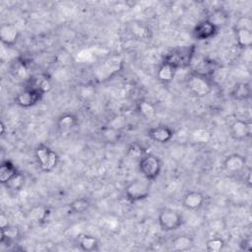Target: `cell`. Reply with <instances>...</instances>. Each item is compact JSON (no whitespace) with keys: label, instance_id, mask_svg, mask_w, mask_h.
Here are the masks:
<instances>
[{"label":"cell","instance_id":"1","mask_svg":"<svg viewBox=\"0 0 252 252\" xmlns=\"http://www.w3.org/2000/svg\"><path fill=\"white\" fill-rule=\"evenodd\" d=\"M195 44L176 46L165 53L162 58V62L170 64L177 70L185 69L191 65L195 56Z\"/></svg>","mask_w":252,"mask_h":252},{"label":"cell","instance_id":"2","mask_svg":"<svg viewBox=\"0 0 252 252\" xmlns=\"http://www.w3.org/2000/svg\"><path fill=\"white\" fill-rule=\"evenodd\" d=\"M186 87L189 93L198 98L209 95L213 91V83L210 77L198 72H191L186 79Z\"/></svg>","mask_w":252,"mask_h":252},{"label":"cell","instance_id":"3","mask_svg":"<svg viewBox=\"0 0 252 252\" xmlns=\"http://www.w3.org/2000/svg\"><path fill=\"white\" fill-rule=\"evenodd\" d=\"M151 194L150 181L144 179H134L124 188V195L129 203H137L146 200Z\"/></svg>","mask_w":252,"mask_h":252},{"label":"cell","instance_id":"4","mask_svg":"<svg viewBox=\"0 0 252 252\" xmlns=\"http://www.w3.org/2000/svg\"><path fill=\"white\" fill-rule=\"evenodd\" d=\"M34 157L39 168L44 172H51L59 161L56 152L44 144H39L35 147Z\"/></svg>","mask_w":252,"mask_h":252},{"label":"cell","instance_id":"5","mask_svg":"<svg viewBox=\"0 0 252 252\" xmlns=\"http://www.w3.org/2000/svg\"><path fill=\"white\" fill-rule=\"evenodd\" d=\"M139 170L148 181H155L161 172V161L154 154H145L139 159Z\"/></svg>","mask_w":252,"mask_h":252},{"label":"cell","instance_id":"6","mask_svg":"<svg viewBox=\"0 0 252 252\" xmlns=\"http://www.w3.org/2000/svg\"><path fill=\"white\" fill-rule=\"evenodd\" d=\"M158 223L161 230L170 232L177 230L184 223L182 215L171 208H163L158 215Z\"/></svg>","mask_w":252,"mask_h":252},{"label":"cell","instance_id":"7","mask_svg":"<svg viewBox=\"0 0 252 252\" xmlns=\"http://www.w3.org/2000/svg\"><path fill=\"white\" fill-rule=\"evenodd\" d=\"M251 21L247 18H242L234 27V35L236 44L241 49H248L252 45V30L250 27Z\"/></svg>","mask_w":252,"mask_h":252},{"label":"cell","instance_id":"8","mask_svg":"<svg viewBox=\"0 0 252 252\" xmlns=\"http://www.w3.org/2000/svg\"><path fill=\"white\" fill-rule=\"evenodd\" d=\"M44 94L36 89L26 87L15 96V103L23 108H30L36 105L43 97Z\"/></svg>","mask_w":252,"mask_h":252},{"label":"cell","instance_id":"9","mask_svg":"<svg viewBox=\"0 0 252 252\" xmlns=\"http://www.w3.org/2000/svg\"><path fill=\"white\" fill-rule=\"evenodd\" d=\"M220 29L208 19L198 22L192 30V36L198 41H205L214 38L219 33Z\"/></svg>","mask_w":252,"mask_h":252},{"label":"cell","instance_id":"10","mask_svg":"<svg viewBox=\"0 0 252 252\" xmlns=\"http://www.w3.org/2000/svg\"><path fill=\"white\" fill-rule=\"evenodd\" d=\"M230 137L235 141H244L250 138L252 133V124L250 120L236 118L229 126Z\"/></svg>","mask_w":252,"mask_h":252},{"label":"cell","instance_id":"11","mask_svg":"<svg viewBox=\"0 0 252 252\" xmlns=\"http://www.w3.org/2000/svg\"><path fill=\"white\" fill-rule=\"evenodd\" d=\"M174 135V130L163 124H159L154 127H151L147 130V137L158 143V144H167L169 143Z\"/></svg>","mask_w":252,"mask_h":252},{"label":"cell","instance_id":"12","mask_svg":"<svg viewBox=\"0 0 252 252\" xmlns=\"http://www.w3.org/2000/svg\"><path fill=\"white\" fill-rule=\"evenodd\" d=\"M205 201L206 197L202 192L191 190L184 194L182 198V206L188 211L195 212L199 211L204 206Z\"/></svg>","mask_w":252,"mask_h":252},{"label":"cell","instance_id":"13","mask_svg":"<svg viewBox=\"0 0 252 252\" xmlns=\"http://www.w3.org/2000/svg\"><path fill=\"white\" fill-rule=\"evenodd\" d=\"M20 38V31L13 24H2L0 27V40L7 47L14 46Z\"/></svg>","mask_w":252,"mask_h":252},{"label":"cell","instance_id":"14","mask_svg":"<svg viewBox=\"0 0 252 252\" xmlns=\"http://www.w3.org/2000/svg\"><path fill=\"white\" fill-rule=\"evenodd\" d=\"M222 165L227 172L239 173L246 165V158L240 154L233 153L224 158Z\"/></svg>","mask_w":252,"mask_h":252},{"label":"cell","instance_id":"15","mask_svg":"<svg viewBox=\"0 0 252 252\" xmlns=\"http://www.w3.org/2000/svg\"><path fill=\"white\" fill-rule=\"evenodd\" d=\"M194 238L189 234H180L173 237L170 241V248L173 251L184 252L191 250L194 246Z\"/></svg>","mask_w":252,"mask_h":252},{"label":"cell","instance_id":"16","mask_svg":"<svg viewBox=\"0 0 252 252\" xmlns=\"http://www.w3.org/2000/svg\"><path fill=\"white\" fill-rule=\"evenodd\" d=\"M177 69H175L170 64L161 62L157 70V79L164 85H167L173 81L176 76Z\"/></svg>","mask_w":252,"mask_h":252},{"label":"cell","instance_id":"17","mask_svg":"<svg viewBox=\"0 0 252 252\" xmlns=\"http://www.w3.org/2000/svg\"><path fill=\"white\" fill-rule=\"evenodd\" d=\"M28 87L36 89L45 94L51 90L52 84L50 79L46 75L39 74V75L32 76L28 80Z\"/></svg>","mask_w":252,"mask_h":252},{"label":"cell","instance_id":"18","mask_svg":"<svg viewBox=\"0 0 252 252\" xmlns=\"http://www.w3.org/2000/svg\"><path fill=\"white\" fill-rule=\"evenodd\" d=\"M136 110L146 120L154 119L158 113L156 105L147 99H140L136 104Z\"/></svg>","mask_w":252,"mask_h":252},{"label":"cell","instance_id":"19","mask_svg":"<svg viewBox=\"0 0 252 252\" xmlns=\"http://www.w3.org/2000/svg\"><path fill=\"white\" fill-rule=\"evenodd\" d=\"M92 206V201L88 197H79L68 204L69 213L72 215H82Z\"/></svg>","mask_w":252,"mask_h":252},{"label":"cell","instance_id":"20","mask_svg":"<svg viewBox=\"0 0 252 252\" xmlns=\"http://www.w3.org/2000/svg\"><path fill=\"white\" fill-rule=\"evenodd\" d=\"M78 124V117L70 112L61 114L56 121L57 128L62 132H68L74 129Z\"/></svg>","mask_w":252,"mask_h":252},{"label":"cell","instance_id":"21","mask_svg":"<svg viewBox=\"0 0 252 252\" xmlns=\"http://www.w3.org/2000/svg\"><path fill=\"white\" fill-rule=\"evenodd\" d=\"M230 95L233 99L239 101H245L251 96V87L248 83H237L234 85L230 92Z\"/></svg>","mask_w":252,"mask_h":252},{"label":"cell","instance_id":"22","mask_svg":"<svg viewBox=\"0 0 252 252\" xmlns=\"http://www.w3.org/2000/svg\"><path fill=\"white\" fill-rule=\"evenodd\" d=\"M79 248L85 252L97 251L99 249V242L96 237L91 234H82L78 239Z\"/></svg>","mask_w":252,"mask_h":252},{"label":"cell","instance_id":"23","mask_svg":"<svg viewBox=\"0 0 252 252\" xmlns=\"http://www.w3.org/2000/svg\"><path fill=\"white\" fill-rule=\"evenodd\" d=\"M17 166L8 159L2 160L0 163V182L2 185H5L17 172Z\"/></svg>","mask_w":252,"mask_h":252},{"label":"cell","instance_id":"24","mask_svg":"<svg viewBox=\"0 0 252 252\" xmlns=\"http://www.w3.org/2000/svg\"><path fill=\"white\" fill-rule=\"evenodd\" d=\"M129 31L134 36L140 39H148L151 36V30L143 23H131L129 26Z\"/></svg>","mask_w":252,"mask_h":252},{"label":"cell","instance_id":"25","mask_svg":"<svg viewBox=\"0 0 252 252\" xmlns=\"http://www.w3.org/2000/svg\"><path fill=\"white\" fill-rule=\"evenodd\" d=\"M228 18H229V16L225 12V10H223L221 8H218V9L213 10L207 19L209 21H211L213 24H215L220 29L221 26L225 25Z\"/></svg>","mask_w":252,"mask_h":252},{"label":"cell","instance_id":"26","mask_svg":"<svg viewBox=\"0 0 252 252\" xmlns=\"http://www.w3.org/2000/svg\"><path fill=\"white\" fill-rule=\"evenodd\" d=\"M25 183H26L25 175L21 171H18L4 186L8 188L10 191L19 192L23 189V187L25 186Z\"/></svg>","mask_w":252,"mask_h":252},{"label":"cell","instance_id":"27","mask_svg":"<svg viewBox=\"0 0 252 252\" xmlns=\"http://www.w3.org/2000/svg\"><path fill=\"white\" fill-rule=\"evenodd\" d=\"M225 246V241L221 237H213L207 240L206 242V249L209 252H220Z\"/></svg>","mask_w":252,"mask_h":252},{"label":"cell","instance_id":"28","mask_svg":"<svg viewBox=\"0 0 252 252\" xmlns=\"http://www.w3.org/2000/svg\"><path fill=\"white\" fill-rule=\"evenodd\" d=\"M211 132L204 128H198L193 131L192 137L195 141L199 143H206L211 139Z\"/></svg>","mask_w":252,"mask_h":252},{"label":"cell","instance_id":"29","mask_svg":"<svg viewBox=\"0 0 252 252\" xmlns=\"http://www.w3.org/2000/svg\"><path fill=\"white\" fill-rule=\"evenodd\" d=\"M129 155L133 158H138L139 159L145 155V154H147V153H145V151H143L144 149H143V147L141 146V145H139V144H132L130 147H129Z\"/></svg>","mask_w":252,"mask_h":252},{"label":"cell","instance_id":"30","mask_svg":"<svg viewBox=\"0 0 252 252\" xmlns=\"http://www.w3.org/2000/svg\"><path fill=\"white\" fill-rule=\"evenodd\" d=\"M238 246H239L240 250L250 252V251H252V239L249 236L244 237L239 241Z\"/></svg>","mask_w":252,"mask_h":252},{"label":"cell","instance_id":"31","mask_svg":"<svg viewBox=\"0 0 252 252\" xmlns=\"http://www.w3.org/2000/svg\"><path fill=\"white\" fill-rule=\"evenodd\" d=\"M0 226H1L0 229H5V228L10 226L8 216L5 213H3V212L0 215Z\"/></svg>","mask_w":252,"mask_h":252},{"label":"cell","instance_id":"32","mask_svg":"<svg viewBox=\"0 0 252 252\" xmlns=\"http://www.w3.org/2000/svg\"><path fill=\"white\" fill-rule=\"evenodd\" d=\"M0 129H1V136H4L6 133V125L3 120H1L0 122Z\"/></svg>","mask_w":252,"mask_h":252}]
</instances>
